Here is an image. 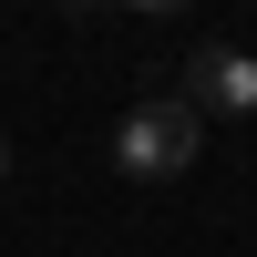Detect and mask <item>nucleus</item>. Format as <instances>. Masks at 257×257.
<instances>
[{
	"label": "nucleus",
	"mask_w": 257,
	"mask_h": 257,
	"mask_svg": "<svg viewBox=\"0 0 257 257\" xmlns=\"http://www.w3.org/2000/svg\"><path fill=\"white\" fill-rule=\"evenodd\" d=\"M196 144H206V123L185 113L175 93H155V103H134V113L113 123V165H123L134 185H175L185 165H196Z\"/></svg>",
	"instance_id": "obj_1"
},
{
	"label": "nucleus",
	"mask_w": 257,
	"mask_h": 257,
	"mask_svg": "<svg viewBox=\"0 0 257 257\" xmlns=\"http://www.w3.org/2000/svg\"><path fill=\"white\" fill-rule=\"evenodd\" d=\"M175 103H185L196 123H206V113H257V62L226 52V41H196V52H185V93H175Z\"/></svg>",
	"instance_id": "obj_2"
},
{
	"label": "nucleus",
	"mask_w": 257,
	"mask_h": 257,
	"mask_svg": "<svg viewBox=\"0 0 257 257\" xmlns=\"http://www.w3.org/2000/svg\"><path fill=\"white\" fill-rule=\"evenodd\" d=\"M0 175H11V144H0Z\"/></svg>",
	"instance_id": "obj_3"
}]
</instances>
